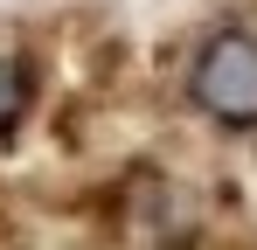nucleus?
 <instances>
[{
	"mask_svg": "<svg viewBox=\"0 0 257 250\" xmlns=\"http://www.w3.org/2000/svg\"><path fill=\"white\" fill-rule=\"evenodd\" d=\"M188 104L222 132H257V28H215L188 56Z\"/></svg>",
	"mask_w": 257,
	"mask_h": 250,
	"instance_id": "f257e3e1",
	"label": "nucleus"
},
{
	"mask_svg": "<svg viewBox=\"0 0 257 250\" xmlns=\"http://www.w3.org/2000/svg\"><path fill=\"white\" fill-rule=\"evenodd\" d=\"M35 111V63L28 56H0V139H14Z\"/></svg>",
	"mask_w": 257,
	"mask_h": 250,
	"instance_id": "f03ea898",
	"label": "nucleus"
}]
</instances>
